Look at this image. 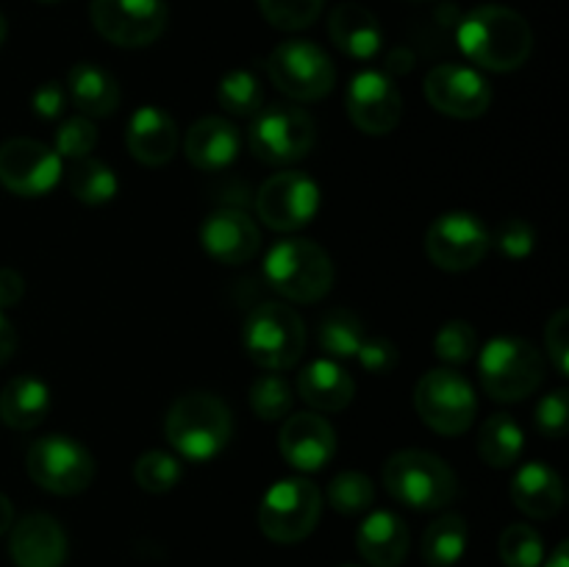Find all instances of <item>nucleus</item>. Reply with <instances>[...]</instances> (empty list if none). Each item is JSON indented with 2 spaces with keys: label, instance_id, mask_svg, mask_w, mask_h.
I'll use <instances>...</instances> for the list:
<instances>
[{
  "label": "nucleus",
  "instance_id": "412c9836",
  "mask_svg": "<svg viewBox=\"0 0 569 567\" xmlns=\"http://www.w3.org/2000/svg\"><path fill=\"white\" fill-rule=\"evenodd\" d=\"M242 137L239 128L226 117H200L183 137V153L200 172H222L239 159Z\"/></svg>",
  "mask_w": 569,
  "mask_h": 567
},
{
  "label": "nucleus",
  "instance_id": "b1692460",
  "mask_svg": "<svg viewBox=\"0 0 569 567\" xmlns=\"http://www.w3.org/2000/svg\"><path fill=\"white\" fill-rule=\"evenodd\" d=\"M511 500L522 515L533 520H550L565 506V481L545 461H528L511 478Z\"/></svg>",
  "mask_w": 569,
  "mask_h": 567
},
{
  "label": "nucleus",
  "instance_id": "20e7f679",
  "mask_svg": "<svg viewBox=\"0 0 569 567\" xmlns=\"http://www.w3.org/2000/svg\"><path fill=\"white\" fill-rule=\"evenodd\" d=\"M264 278L292 304H317L333 287V261L311 239H278L264 259Z\"/></svg>",
  "mask_w": 569,
  "mask_h": 567
},
{
  "label": "nucleus",
  "instance_id": "0eeeda50",
  "mask_svg": "<svg viewBox=\"0 0 569 567\" xmlns=\"http://www.w3.org/2000/svg\"><path fill=\"white\" fill-rule=\"evenodd\" d=\"M317 142V122L306 109L292 103H276L253 115L248 145L256 159L281 167L306 159Z\"/></svg>",
  "mask_w": 569,
  "mask_h": 567
},
{
  "label": "nucleus",
  "instance_id": "a18cd8bd",
  "mask_svg": "<svg viewBox=\"0 0 569 567\" xmlns=\"http://www.w3.org/2000/svg\"><path fill=\"white\" fill-rule=\"evenodd\" d=\"M31 109L33 115L42 120H59L67 109V92L59 81H44L42 87L33 89L31 94Z\"/></svg>",
  "mask_w": 569,
  "mask_h": 567
},
{
  "label": "nucleus",
  "instance_id": "c85d7f7f",
  "mask_svg": "<svg viewBox=\"0 0 569 567\" xmlns=\"http://www.w3.org/2000/svg\"><path fill=\"white\" fill-rule=\"evenodd\" d=\"M467 539H470V531H467V520L459 515V511H445L439 515L431 526L426 528L420 543L422 561L428 567H453L459 565L461 556L467 550Z\"/></svg>",
  "mask_w": 569,
  "mask_h": 567
},
{
  "label": "nucleus",
  "instance_id": "f8f14e48",
  "mask_svg": "<svg viewBox=\"0 0 569 567\" xmlns=\"http://www.w3.org/2000/svg\"><path fill=\"white\" fill-rule=\"evenodd\" d=\"M322 203L320 183L300 170H283L267 178L256 195V211L272 231L292 233L309 226Z\"/></svg>",
  "mask_w": 569,
  "mask_h": 567
},
{
  "label": "nucleus",
  "instance_id": "7c9ffc66",
  "mask_svg": "<svg viewBox=\"0 0 569 567\" xmlns=\"http://www.w3.org/2000/svg\"><path fill=\"white\" fill-rule=\"evenodd\" d=\"M367 339L365 322L350 309H331L317 328V345L331 359H356L361 342Z\"/></svg>",
  "mask_w": 569,
  "mask_h": 567
},
{
  "label": "nucleus",
  "instance_id": "4468645a",
  "mask_svg": "<svg viewBox=\"0 0 569 567\" xmlns=\"http://www.w3.org/2000/svg\"><path fill=\"white\" fill-rule=\"evenodd\" d=\"M94 31L117 48L153 44L167 28L164 0H92L89 6Z\"/></svg>",
  "mask_w": 569,
  "mask_h": 567
},
{
  "label": "nucleus",
  "instance_id": "6e6552de",
  "mask_svg": "<svg viewBox=\"0 0 569 567\" xmlns=\"http://www.w3.org/2000/svg\"><path fill=\"white\" fill-rule=\"evenodd\" d=\"M322 515V493L309 478H283L264 493L259 504V528L281 545L303 543Z\"/></svg>",
  "mask_w": 569,
  "mask_h": 567
},
{
  "label": "nucleus",
  "instance_id": "ddd939ff",
  "mask_svg": "<svg viewBox=\"0 0 569 567\" xmlns=\"http://www.w3.org/2000/svg\"><path fill=\"white\" fill-rule=\"evenodd\" d=\"M492 248V233L470 211H445L428 226L426 253L439 270L465 272L481 265Z\"/></svg>",
  "mask_w": 569,
  "mask_h": 567
},
{
  "label": "nucleus",
  "instance_id": "423d86ee",
  "mask_svg": "<svg viewBox=\"0 0 569 567\" xmlns=\"http://www.w3.org/2000/svg\"><path fill=\"white\" fill-rule=\"evenodd\" d=\"M242 345L250 359L264 370H289L306 350L303 317L283 304L256 306L242 326Z\"/></svg>",
  "mask_w": 569,
  "mask_h": 567
},
{
  "label": "nucleus",
  "instance_id": "bb28decb",
  "mask_svg": "<svg viewBox=\"0 0 569 567\" xmlns=\"http://www.w3.org/2000/svg\"><path fill=\"white\" fill-rule=\"evenodd\" d=\"M67 98L83 117L94 120V117L114 115L122 92L120 83L109 70L92 64V61H78L67 72Z\"/></svg>",
  "mask_w": 569,
  "mask_h": 567
},
{
  "label": "nucleus",
  "instance_id": "de8ad7c7",
  "mask_svg": "<svg viewBox=\"0 0 569 567\" xmlns=\"http://www.w3.org/2000/svg\"><path fill=\"white\" fill-rule=\"evenodd\" d=\"M17 348V331H14V322L6 317V311L0 309V367L14 356Z\"/></svg>",
  "mask_w": 569,
  "mask_h": 567
},
{
  "label": "nucleus",
  "instance_id": "4be33fe9",
  "mask_svg": "<svg viewBox=\"0 0 569 567\" xmlns=\"http://www.w3.org/2000/svg\"><path fill=\"white\" fill-rule=\"evenodd\" d=\"M128 153L144 167H164L178 150L176 120L159 106H139L126 128Z\"/></svg>",
  "mask_w": 569,
  "mask_h": 567
},
{
  "label": "nucleus",
  "instance_id": "09e8293b",
  "mask_svg": "<svg viewBox=\"0 0 569 567\" xmlns=\"http://www.w3.org/2000/svg\"><path fill=\"white\" fill-rule=\"evenodd\" d=\"M539 567H569V543L556 545V550L548 556V561H542Z\"/></svg>",
  "mask_w": 569,
  "mask_h": 567
},
{
  "label": "nucleus",
  "instance_id": "9d476101",
  "mask_svg": "<svg viewBox=\"0 0 569 567\" xmlns=\"http://www.w3.org/2000/svg\"><path fill=\"white\" fill-rule=\"evenodd\" d=\"M267 76L287 98L315 103L326 98L337 83V67L331 56L309 39H287L267 56Z\"/></svg>",
  "mask_w": 569,
  "mask_h": 567
},
{
  "label": "nucleus",
  "instance_id": "c03bdc74",
  "mask_svg": "<svg viewBox=\"0 0 569 567\" xmlns=\"http://www.w3.org/2000/svg\"><path fill=\"white\" fill-rule=\"evenodd\" d=\"M356 359L372 376H387L389 370L398 367V345L389 342L387 337H367Z\"/></svg>",
  "mask_w": 569,
  "mask_h": 567
},
{
  "label": "nucleus",
  "instance_id": "dca6fc26",
  "mask_svg": "<svg viewBox=\"0 0 569 567\" xmlns=\"http://www.w3.org/2000/svg\"><path fill=\"white\" fill-rule=\"evenodd\" d=\"M345 109L361 133L383 137L398 128L403 117V98L395 78L383 70H361L350 78Z\"/></svg>",
  "mask_w": 569,
  "mask_h": 567
},
{
  "label": "nucleus",
  "instance_id": "7ed1b4c3",
  "mask_svg": "<svg viewBox=\"0 0 569 567\" xmlns=\"http://www.w3.org/2000/svg\"><path fill=\"white\" fill-rule=\"evenodd\" d=\"M383 487L409 509L437 511L453 504L459 495V478L442 456L406 448L389 456L383 465Z\"/></svg>",
  "mask_w": 569,
  "mask_h": 567
},
{
  "label": "nucleus",
  "instance_id": "cd10ccee",
  "mask_svg": "<svg viewBox=\"0 0 569 567\" xmlns=\"http://www.w3.org/2000/svg\"><path fill=\"white\" fill-rule=\"evenodd\" d=\"M50 389L39 376H17L0 392V420L14 431H31L50 415Z\"/></svg>",
  "mask_w": 569,
  "mask_h": 567
},
{
  "label": "nucleus",
  "instance_id": "49530a36",
  "mask_svg": "<svg viewBox=\"0 0 569 567\" xmlns=\"http://www.w3.org/2000/svg\"><path fill=\"white\" fill-rule=\"evenodd\" d=\"M26 295V281L17 270L11 267H0V309H11L17 306Z\"/></svg>",
  "mask_w": 569,
  "mask_h": 567
},
{
  "label": "nucleus",
  "instance_id": "8fccbe9b",
  "mask_svg": "<svg viewBox=\"0 0 569 567\" xmlns=\"http://www.w3.org/2000/svg\"><path fill=\"white\" fill-rule=\"evenodd\" d=\"M11 523H14V506H11V500L0 493V537L9 531Z\"/></svg>",
  "mask_w": 569,
  "mask_h": 567
},
{
  "label": "nucleus",
  "instance_id": "f257e3e1",
  "mask_svg": "<svg viewBox=\"0 0 569 567\" xmlns=\"http://www.w3.org/2000/svg\"><path fill=\"white\" fill-rule=\"evenodd\" d=\"M461 53L481 70H520L533 50V31L520 11L509 6H476L456 31Z\"/></svg>",
  "mask_w": 569,
  "mask_h": 567
},
{
  "label": "nucleus",
  "instance_id": "473e14b6",
  "mask_svg": "<svg viewBox=\"0 0 569 567\" xmlns=\"http://www.w3.org/2000/svg\"><path fill=\"white\" fill-rule=\"evenodd\" d=\"M217 103L233 117H253L261 109V83L256 72L244 67L226 72L217 83Z\"/></svg>",
  "mask_w": 569,
  "mask_h": 567
},
{
  "label": "nucleus",
  "instance_id": "c9c22d12",
  "mask_svg": "<svg viewBox=\"0 0 569 567\" xmlns=\"http://www.w3.org/2000/svg\"><path fill=\"white\" fill-rule=\"evenodd\" d=\"M498 554L506 567H539L545 561V543L537 528L515 523L500 534Z\"/></svg>",
  "mask_w": 569,
  "mask_h": 567
},
{
  "label": "nucleus",
  "instance_id": "603ef678",
  "mask_svg": "<svg viewBox=\"0 0 569 567\" xmlns=\"http://www.w3.org/2000/svg\"><path fill=\"white\" fill-rule=\"evenodd\" d=\"M39 3H59V0H39Z\"/></svg>",
  "mask_w": 569,
  "mask_h": 567
},
{
  "label": "nucleus",
  "instance_id": "393cba45",
  "mask_svg": "<svg viewBox=\"0 0 569 567\" xmlns=\"http://www.w3.org/2000/svg\"><path fill=\"white\" fill-rule=\"evenodd\" d=\"M328 33L331 42L356 61H370L381 53V22L359 3H339L328 17Z\"/></svg>",
  "mask_w": 569,
  "mask_h": 567
},
{
  "label": "nucleus",
  "instance_id": "1a4fd4ad",
  "mask_svg": "<svg viewBox=\"0 0 569 567\" xmlns=\"http://www.w3.org/2000/svg\"><path fill=\"white\" fill-rule=\"evenodd\" d=\"M415 409L431 431L459 437L476 422L478 398L472 384L453 367L428 370L415 387Z\"/></svg>",
  "mask_w": 569,
  "mask_h": 567
},
{
  "label": "nucleus",
  "instance_id": "f704fd0d",
  "mask_svg": "<svg viewBox=\"0 0 569 567\" xmlns=\"http://www.w3.org/2000/svg\"><path fill=\"white\" fill-rule=\"evenodd\" d=\"M295 392L289 381L278 372H264L250 384V409L259 420L276 422L292 411Z\"/></svg>",
  "mask_w": 569,
  "mask_h": 567
},
{
  "label": "nucleus",
  "instance_id": "a878e982",
  "mask_svg": "<svg viewBox=\"0 0 569 567\" xmlns=\"http://www.w3.org/2000/svg\"><path fill=\"white\" fill-rule=\"evenodd\" d=\"M298 392L311 409L342 411L356 395V381L337 359H315L300 370Z\"/></svg>",
  "mask_w": 569,
  "mask_h": 567
},
{
  "label": "nucleus",
  "instance_id": "ea45409f",
  "mask_svg": "<svg viewBox=\"0 0 569 567\" xmlns=\"http://www.w3.org/2000/svg\"><path fill=\"white\" fill-rule=\"evenodd\" d=\"M94 145H98V128L83 115L64 120L53 133L56 156L67 161L87 159V156H92Z\"/></svg>",
  "mask_w": 569,
  "mask_h": 567
},
{
  "label": "nucleus",
  "instance_id": "5701e85b",
  "mask_svg": "<svg viewBox=\"0 0 569 567\" xmlns=\"http://www.w3.org/2000/svg\"><path fill=\"white\" fill-rule=\"evenodd\" d=\"M411 534L400 515L387 509L370 511L356 534V548L370 567H400L409 556Z\"/></svg>",
  "mask_w": 569,
  "mask_h": 567
},
{
  "label": "nucleus",
  "instance_id": "4c0bfd02",
  "mask_svg": "<svg viewBox=\"0 0 569 567\" xmlns=\"http://www.w3.org/2000/svg\"><path fill=\"white\" fill-rule=\"evenodd\" d=\"M256 3L264 20L278 31H303L315 26L326 0H256Z\"/></svg>",
  "mask_w": 569,
  "mask_h": 567
},
{
  "label": "nucleus",
  "instance_id": "e433bc0d",
  "mask_svg": "<svg viewBox=\"0 0 569 567\" xmlns=\"http://www.w3.org/2000/svg\"><path fill=\"white\" fill-rule=\"evenodd\" d=\"M181 461H178V456L167 454V450H148V454L139 456L137 465H133V478H137V484L144 493L153 495L170 493V489L181 481Z\"/></svg>",
  "mask_w": 569,
  "mask_h": 567
},
{
  "label": "nucleus",
  "instance_id": "f03ea898",
  "mask_svg": "<svg viewBox=\"0 0 569 567\" xmlns=\"http://www.w3.org/2000/svg\"><path fill=\"white\" fill-rule=\"evenodd\" d=\"M164 437L181 459H214L233 437V417L226 400L211 392H187L176 398L164 420Z\"/></svg>",
  "mask_w": 569,
  "mask_h": 567
},
{
  "label": "nucleus",
  "instance_id": "72a5a7b5",
  "mask_svg": "<svg viewBox=\"0 0 569 567\" xmlns=\"http://www.w3.org/2000/svg\"><path fill=\"white\" fill-rule=\"evenodd\" d=\"M328 504L339 515H365L367 509L376 500V487H372L370 478L359 470H345L339 476L331 478L328 484Z\"/></svg>",
  "mask_w": 569,
  "mask_h": 567
},
{
  "label": "nucleus",
  "instance_id": "79ce46f5",
  "mask_svg": "<svg viewBox=\"0 0 569 567\" xmlns=\"http://www.w3.org/2000/svg\"><path fill=\"white\" fill-rule=\"evenodd\" d=\"M533 422H537L539 434L550 439H561L569 426V392L567 389H553L539 400L537 411H533Z\"/></svg>",
  "mask_w": 569,
  "mask_h": 567
},
{
  "label": "nucleus",
  "instance_id": "864d4df0",
  "mask_svg": "<svg viewBox=\"0 0 569 567\" xmlns=\"http://www.w3.org/2000/svg\"><path fill=\"white\" fill-rule=\"evenodd\" d=\"M342 567H359V565H342Z\"/></svg>",
  "mask_w": 569,
  "mask_h": 567
},
{
  "label": "nucleus",
  "instance_id": "a211bd4d",
  "mask_svg": "<svg viewBox=\"0 0 569 567\" xmlns=\"http://www.w3.org/2000/svg\"><path fill=\"white\" fill-rule=\"evenodd\" d=\"M278 450L295 470L317 472L337 454V431L317 411L287 415L278 434Z\"/></svg>",
  "mask_w": 569,
  "mask_h": 567
},
{
  "label": "nucleus",
  "instance_id": "58836bf2",
  "mask_svg": "<svg viewBox=\"0 0 569 567\" xmlns=\"http://www.w3.org/2000/svg\"><path fill=\"white\" fill-rule=\"evenodd\" d=\"M478 350V334L467 320H448L433 337V354L445 365H467Z\"/></svg>",
  "mask_w": 569,
  "mask_h": 567
},
{
  "label": "nucleus",
  "instance_id": "37998d69",
  "mask_svg": "<svg viewBox=\"0 0 569 567\" xmlns=\"http://www.w3.org/2000/svg\"><path fill=\"white\" fill-rule=\"evenodd\" d=\"M545 345H548V356L553 361L559 376H569V311L561 309L553 311V317L545 326Z\"/></svg>",
  "mask_w": 569,
  "mask_h": 567
},
{
  "label": "nucleus",
  "instance_id": "2eb2a0df",
  "mask_svg": "<svg viewBox=\"0 0 569 567\" xmlns=\"http://www.w3.org/2000/svg\"><path fill=\"white\" fill-rule=\"evenodd\" d=\"M64 176V165L53 148L28 137L0 145V183L20 198H44Z\"/></svg>",
  "mask_w": 569,
  "mask_h": 567
},
{
  "label": "nucleus",
  "instance_id": "aec40b11",
  "mask_svg": "<svg viewBox=\"0 0 569 567\" xmlns=\"http://www.w3.org/2000/svg\"><path fill=\"white\" fill-rule=\"evenodd\" d=\"M203 250L220 265H244L253 259L261 248V231L253 217L242 209H217L206 217L200 228Z\"/></svg>",
  "mask_w": 569,
  "mask_h": 567
},
{
  "label": "nucleus",
  "instance_id": "2f4dec72",
  "mask_svg": "<svg viewBox=\"0 0 569 567\" xmlns=\"http://www.w3.org/2000/svg\"><path fill=\"white\" fill-rule=\"evenodd\" d=\"M67 187L76 195V200L87 206H100L109 203L111 198L120 189V181H117L114 170L109 165H103L100 159H78L70 161V170H67Z\"/></svg>",
  "mask_w": 569,
  "mask_h": 567
},
{
  "label": "nucleus",
  "instance_id": "39448f33",
  "mask_svg": "<svg viewBox=\"0 0 569 567\" xmlns=\"http://www.w3.org/2000/svg\"><path fill=\"white\" fill-rule=\"evenodd\" d=\"M483 392L500 404L526 400L542 387L545 359L533 342L522 337H495L478 356Z\"/></svg>",
  "mask_w": 569,
  "mask_h": 567
},
{
  "label": "nucleus",
  "instance_id": "9b49d317",
  "mask_svg": "<svg viewBox=\"0 0 569 567\" xmlns=\"http://www.w3.org/2000/svg\"><path fill=\"white\" fill-rule=\"evenodd\" d=\"M28 476L37 487L53 495H78L92 484L94 459L78 439L67 434H48L28 448Z\"/></svg>",
  "mask_w": 569,
  "mask_h": 567
},
{
  "label": "nucleus",
  "instance_id": "c756f323",
  "mask_svg": "<svg viewBox=\"0 0 569 567\" xmlns=\"http://www.w3.org/2000/svg\"><path fill=\"white\" fill-rule=\"evenodd\" d=\"M522 450H526V434L515 417L503 411V415H492L483 420L481 434H478L481 461H487L495 470H506L520 461Z\"/></svg>",
  "mask_w": 569,
  "mask_h": 567
},
{
  "label": "nucleus",
  "instance_id": "3c124183",
  "mask_svg": "<svg viewBox=\"0 0 569 567\" xmlns=\"http://www.w3.org/2000/svg\"><path fill=\"white\" fill-rule=\"evenodd\" d=\"M6 33H9V22H6L3 11H0V48H3V42H6Z\"/></svg>",
  "mask_w": 569,
  "mask_h": 567
},
{
  "label": "nucleus",
  "instance_id": "f3484780",
  "mask_svg": "<svg viewBox=\"0 0 569 567\" xmlns=\"http://www.w3.org/2000/svg\"><path fill=\"white\" fill-rule=\"evenodd\" d=\"M426 100L456 120H476L492 106V87L478 70L467 64H437L426 76Z\"/></svg>",
  "mask_w": 569,
  "mask_h": 567
},
{
  "label": "nucleus",
  "instance_id": "a19ab883",
  "mask_svg": "<svg viewBox=\"0 0 569 567\" xmlns=\"http://www.w3.org/2000/svg\"><path fill=\"white\" fill-rule=\"evenodd\" d=\"M492 245L511 261H522L533 253V245H537V231H533L531 222H526L522 217H509L498 226V233L492 237Z\"/></svg>",
  "mask_w": 569,
  "mask_h": 567
},
{
  "label": "nucleus",
  "instance_id": "6ab92c4d",
  "mask_svg": "<svg viewBox=\"0 0 569 567\" xmlns=\"http://www.w3.org/2000/svg\"><path fill=\"white\" fill-rule=\"evenodd\" d=\"M11 526L9 556L17 567H64L70 545L64 526L56 517L31 511Z\"/></svg>",
  "mask_w": 569,
  "mask_h": 567
}]
</instances>
